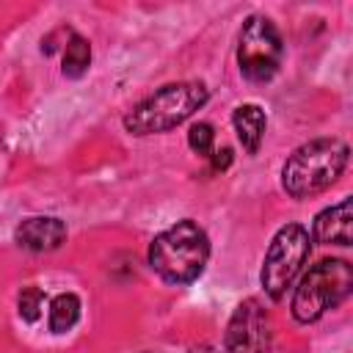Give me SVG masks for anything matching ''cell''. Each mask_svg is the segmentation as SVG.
Instances as JSON below:
<instances>
[{
  "mask_svg": "<svg viewBox=\"0 0 353 353\" xmlns=\"http://www.w3.org/2000/svg\"><path fill=\"white\" fill-rule=\"evenodd\" d=\"M207 259H210V237L190 218L163 229L149 243V268L163 281L176 287L196 281L204 273Z\"/></svg>",
  "mask_w": 353,
  "mask_h": 353,
  "instance_id": "cell-1",
  "label": "cell"
},
{
  "mask_svg": "<svg viewBox=\"0 0 353 353\" xmlns=\"http://www.w3.org/2000/svg\"><path fill=\"white\" fill-rule=\"evenodd\" d=\"M347 143L339 138H314L301 143L281 168V188L292 199H312L331 188L347 165Z\"/></svg>",
  "mask_w": 353,
  "mask_h": 353,
  "instance_id": "cell-2",
  "label": "cell"
},
{
  "mask_svg": "<svg viewBox=\"0 0 353 353\" xmlns=\"http://www.w3.org/2000/svg\"><path fill=\"white\" fill-rule=\"evenodd\" d=\"M210 99V91L199 80H182V83H168L141 99L127 116H124V130L132 135H157L179 127L188 121L199 108H204Z\"/></svg>",
  "mask_w": 353,
  "mask_h": 353,
  "instance_id": "cell-3",
  "label": "cell"
},
{
  "mask_svg": "<svg viewBox=\"0 0 353 353\" xmlns=\"http://www.w3.org/2000/svg\"><path fill=\"white\" fill-rule=\"evenodd\" d=\"M353 287V268L347 259H320L312 265L292 295V317L298 323H314L320 320L328 309L342 303L350 295Z\"/></svg>",
  "mask_w": 353,
  "mask_h": 353,
  "instance_id": "cell-4",
  "label": "cell"
},
{
  "mask_svg": "<svg viewBox=\"0 0 353 353\" xmlns=\"http://www.w3.org/2000/svg\"><path fill=\"white\" fill-rule=\"evenodd\" d=\"M309 248H312L309 229L301 223H287L273 234L259 273V281L270 301H281L287 295L303 262L309 259Z\"/></svg>",
  "mask_w": 353,
  "mask_h": 353,
  "instance_id": "cell-5",
  "label": "cell"
},
{
  "mask_svg": "<svg viewBox=\"0 0 353 353\" xmlns=\"http://www.w3.org/2000/svg\"><path fill=\"white\" fill-rule=\"evenodd\" d=\"M284 58V41L279 28L268 17H248L237 36V66L251 83H268Z\"/></svg>",
  "mask_w": 353,
  "mask_h": 353,
  "instance_id": "cell-6",
  "label": "cell"
},
{
  "mask_svg": "<svg viewBox=\"0 0 353 353\" xmlns=\"http://www.w3.org/2000/svg\"><path fill=\"white\" fill-rule=\"evenodd\" d=\"M273 328L265 306L256 298H245L229 317L226 350L229 353H270Z\"/></svg>",
  "mask_w": 353,
  "mask_h": 353,
  "instance_id": "cell-7",
  "label": "cell"
},
{
  "mask_svg": "<svg viewBox=\"0 0 353 353\" xmlns=\"http://www.w3.org/2000/svg\"><path fill=\"white\" fill-rule=\"evenodd\" d=\"M63 240H66V223L55 215H33L14 229V243L30 254H50L61 248Z\"/></svg>",
  "mask_w": 353,
  "mask_h": 353,
  "instance_id": "cell-8",
  "label": "cell"
},
{
  "mask_svg": "<svg viewBox=\"0 0 353 353\" xmlns=\"http://www.w3.org/2000/svg\"><path fill=\"white\" fill-rule=\"evenodd\" d=\"M353 201L350 196L339 199L336 204L320 210L312 223V237L323 245H350L353 243Z\"/></svg>",
  "mask_w": 353,
  "mask_h": 353,
  "instance_id": "cell-9",
  "label": "cell"
},
{
  "mask_svg": "<svg viewBox=\"0 0 353 353\" xmlns=\"http://www.w3.org/2000/svg\"><path fill=\"white\" fill-rule=\"evenodd\" d=\"M232 124H234V132H237V141L243 143V149L248 154H256L262 146V138H265V127H268L265 110L254 102L237 105L232 113Z\"/></svg>",
  "mask_w": 353,
  "mask_h": 353,
  "instance_id": "cell-10",
  "label": "cell"
},
{
  "mask_svg": "<svg viewBox=\"0 0 353 353\" xmlns=\"http://www.w3.org/2000/svg\"><path fill=\"white\" fill-rule=\"evenodd\" d=\"M80 320V298L74 292H58L50 301V331L66 334Z\"/></svg>",
  "mask_w": 353,
  "mask_h": 353,
  "instance_id": "cell-11",
  "label": "cell"
},
{
  "mask_svg": "<svg viewBox=\"0 0 353 353\" xmlns=\"http://www.w3.org/2000/svg\"><path fill=\"white\" fill-rule=\"evenodd\" d=\"M91 66V44L80 33H69V41L63 47V74L77 80Z\"/></svg>",
  "mask_w": 353,
  "mask_h": 353,
  "instance_id": "cell-12",
  "label": "cell"
},
{
  "mask_svg": "<svg viewBox=\"0 0 353 353\" xmlns=\"http://www.w3.org/2000/svg\"><path fill=\"white\" fill-rule=\"evenodd\" d=\"M47 303V295L39 290V287H25L17 298V312L25 323H36L41 317V309Z\"/></svg>",
  "mask_w": 353,
  "mask_h": 353,
  "instance_id": "cell-13",
  "label": "cell"
},
{
  "mask_svg": "<svg viewBox=\"0 0 353 353\" xmlns=\"http://www.w3.org/2000/svg\"><path fill=\"white\" fill-rule=\"evenodd\" d=\"M188 146L196 152V154H201V157H210L215 149V130H212V124L210 121H199V124H193L190 130H188Z\"/></svg>",
  "mask_w": 353,
  "mask_h": 353,
  "instance_id": "cell-14",
  "label": "cell"
},
{
  "mask_svg": "<svg viewBox=\"0 0 353 353\" xmlns=\"http://www.w3.org/2000/svg\"><path fill=\"white\" fill-rule=\"evenodd\" d=\"M210 157H212V168H215V171H223V168H229V163H232V149L223 146V149L212 152Z\"/></svg>",
  "mask_w": 353,
  "mask_h": 353,
  "instance_id": "cell-15",
  "label": "cell"
},
{
  "mask_svg": "<svg viewBox=\"0 0 353 353\" xmlns=\"http://www.w3.org/2000/svg\"><path fill=\"white\" fill-rule=\"evenodd\" d=\"M146 353H154V350H146Z\"/></svg>",
  "mask_w": 353,
  "mask_h": 353,
  "instance_id": "cell-16",
  "label": "cell"
}]
</instances>
